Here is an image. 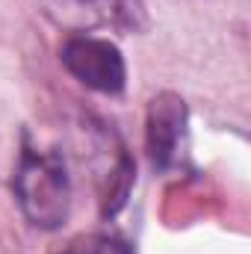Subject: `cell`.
<instances>
[{
	"label": "cell",
	"instance_id": "cell-1",
	"mask_svg": "<svg viewBox=\"0 0 251 254\" xmlns=\"http://www.w3.org/2000/svg\"><path fill=\"white\" fill-rule=\"evenodd\" d=\"M12 190L21 213L33 228L57 231L60 225H65L71 213V178L60 154L24 148Z\"/></svg>",
	"mask_w": 251,
	"mask_h": 254
},
{
	"label": "cell",
	"instance_id": "cell-2",
	"mask_svg": "<svg viewBox=\"0 0 251 254\" xmlns=\"http://www.w3.org/2000/svg\"><path fill=\"white\" fill-rule=\"evenodd\" d=\"M65 71L80 80L86 89L101 95H119L125 92L127 65L116 42L92 36V33H71L60 51Z\"/></svg>",
	"mask_w": 251,
	"mask_h": 254
},
{
	"label": "cell",
	"instance_id": "cell-3",
	"mask_svg": "<svg viewBox=\"0 0 251 254\" xmlns=\"http://www.w3.org/2000/svg\"><path fill=\"white\" fill-rule=\"evenodd\" d=\"M45 6L60 21L86 30L107 27L116 33H139L148 27L142 0H45Z\"/></svg>",
	"mask_w": 251,
	"mask_h": 254
},
{
	"label": "cell",
	"instance_id": "cell-4",
	"mask_svg": "<svg viewBox=\"0 0 251 254\" xmlns=\"http://www.w3.org/2000/svg\"><path fill=\"white\" fill-rule=\"evenodd\" d=\"M187 127V104L175 92H160L148 104V122H145V148L148 160L157 172L169 169L178 160V148Z\"/></svg>",
	"mask_w": 251,
	"mask_h": 254
},
{
	"label": "cell",
	"instance_id": "cell-5",
	"mask_svg": "<svg viewBox=\"0 0 251 254\" xmlns=\"http://www.w3.org/2000/svg\"><path fill=\"white\" fill-rule=\"evenodd\" d=\"M63 254H133V249L116 234H89L71 240Z\"/></svg>",
	"mask_w": 251,
	"mask_h": 254
}]
</instances>
